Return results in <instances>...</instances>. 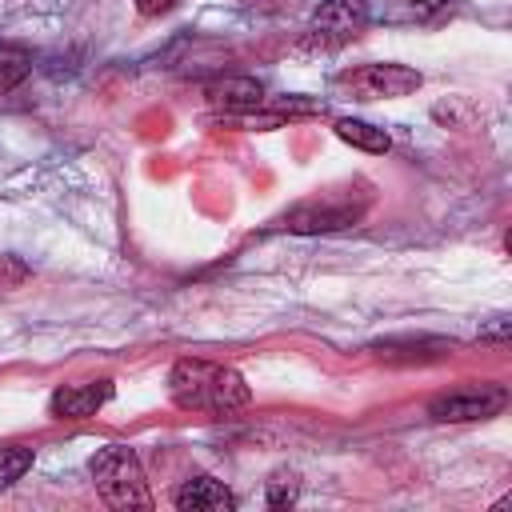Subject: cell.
<instances>
[{
    "instance_id": "obj_1",
    "label": "cell",
    "mask_w": 512,
    "mask_h": 512,
    "mask_svg": "<svg viewBox=\"0 0 512 512\" xmlns=\"http://www.w3.org/2000/svg\"><path fill=\"white\" fill-rule=\"evenodd\" d=\"M168 392L180 408L188 412H212V416H232L252 400L244 376L236 368L212 364V360H176L168 372Z\"/></svg>"
},
{
    "instance_id": "obj_2",
    "label": "cell",
    "mask_w": 512,
    "mask_h": 512,
    "mask_svg": "<svg viewBox=\"0 0 512 512\" xmlns=\"http://www.w3.org/2000/svg\"><path fill=\"white\" fill-rule=\"evenodd\" d=\"M368 212V192L360 188H340V192H320L308 200H296L292 208H284L272 228L292 232V236H324V232H340L360 224V216Z\"/></svg>"
},
{
    "instance_id": "obj_3",
    "label": "cell",
    "mask_w": 512,
    "mask_h": 512,
    "mask_svg": "<svg viewBox=\"0 0 512 512\" xmlns=\"http://www.w3.org/2000/svg\"><path fill=\"white\" fill-rule=\"evenodd\" d=\"M92 480L104 504L112 508H148V480H144V464L128 444H108L92 456Z\"/></svg>"
},
{
    "instance_id": "obj_4",
    "label": "cell",
    "mask_w": 512,
    "mask_h": 512,
    "mask_svg": "<svg viewBox=\"0 0 512 512\" xmlns=\"http://www.w3.org/2000/svg\"><path fill=\"white\" fill-rule=\"evenodd\" d=\"M504 404H508L504 384H464V388L436 396L428 404V416L436 424H472V420H488V416L504 412Z\"/></svg>"
},
{
    "instance_id": "obj_5",
    "label": "cell",
    "mask_w": 512,
    "mask_h": 512,
    "mask_svg": "<svg viewBox=\"0 0 512 512\" xmlns=\"http://www.w3.org/2000/svg\"><path fill=\"white\" fill-rule=\"evenodd\" d=\"M340 84L352 88L360 100H396V96L416 92V88L424 84V76H420L416 68H408V64L384 60V64H364V68L344 72Z\"/></svg>"
},
{
    "instance_id": "obj_6",
    "label": "cell",
    "mask_w": 512,
    "mask_h": 512,
    "mask_svg": "<svg viewBox=\"0 0 512 512\" xmlns=\"http://www.w3.org/2000/svg\"><path fill=\"white\" fill-rule=\"evenodd\" d=\"M112 380H88V384H60L48 396V412L56 420H88L112 400Z\"/></svg>"
},
{
    "instance_id": "obj_7",
    "label": "cell",
    "mask_w": 512,
    "mask_h": 512,
    "mask_svg": "<svg viewBox=\"0 0 512 512\" xmlns=\"http://www.w3.org/2000/svg\"><path fill=\"white\" fill-rule=\"evenodd\" d=\"M368 24V0H324L312 12V32L328 44L352 40L356 32H364Z\"/></svg>"
},
{
    "instance_id": "obj_8",
    "label": "cell",
    "mask_w": 512,
    "mask_h": 512,
    "mask_svg": "<svg viewBox=\"0 0 512 512\" xmlns=\"http://www.w3.org/2000/svg\"><path fill=\"white\" fill-rule=\"evenodd\" d=\"M372 352L384 364H432V360H444L452 352V340H440V336H388V340L372 344Z\"/></svg>"
},
{
    "instance_id": "obj_9",
    "label": "cell",
    "mask_w": 512,
    "mask_h": 512,
    "mask_svg": "<svg viewBox=\"0 0 512 512\" xmlns=\"http://www.w3.org/2000/svg\"><path fill=\"white\" fill-rule=\"evenodd\" d=\"M172 504L180 512H232L236 508V496L216 476H188L172 492Z\"/></svg>"
},
{
    "instance_id": "obj_10",
    "label": "cell",
    "mask_w": 512,
    "mask_h": 512,
    "mask_svg": "<svg viewBox=\"0 0 512 512\" xmlns=\"http://www.w3.org/2000/svg\"><path fill=\"white\" fill-rule=\"evenodd\" d=\"M208 104L212 108H224V112H256L264 108V84L252 80V76H220L204 88Z\"/></svg>"
},
{
    "instance_id": "obj_11",
    "label": "cell",
    "mask_w": 512,
    "mask_h": 512,
    "mask_svg": "<svg viewBox=\"0 0 512 512\" xmlns=\"http://www.w3.org/2000/svg\"><path fill=\"white\" fill-rule=\"evenodd\" d=\"M336 136L360 152H372V156H384L392 148V136L368 120H336Z\"/></svg>"
},
{
    "instance_id": "obj_12",
    "label": "cell",
    "mask_w": 512,
    "mask_h": 512,
    "mask_svg": "<svg viewBox=\"0 0 512 512\" xmlns=\"http://www.w3.org/2000/svg\"><path fill=\"white\" fill-rule=\"evenodd\" d=\"M32 72V52L24 44H0V96L24 84Z\"/></svg>"
},
{
    "instance_id": "obj_13",
    "label": "cell",
    "mask_w": 512,
    "mask_h": 512,
    "mask_svg": "<svg viewBox=\"0 0 512 512\" xmlns=\"http://www.w3.org/2000/svg\"><path fill=\"white\" fill-rule=\"evenodd\" d=\"M32 468V448L24 444H0V488L16 484Z\"/></svg>"
},
{
    "instance_id": "obj_14",
    "label": "cell",
    "mask_w": 512,
    "mask_h": 512,
    "mask_svg": "<svg viewBox=\"0 0 512 512\" xmlns=\"http://www.w3.org/2000/svg\"><path fill=\"white\" fill-rule=\"evenodd\" d=\"M296 496H300V480L292 472H276L268 480V488H264L268 508H288V504H296Z\"/></svg>"
},
{
    "instance_id": "obj_15",
    "label": "cell",
    "mask_w": 512,
    "mask_h": 512,
    "mask_svg": "<svg viewBox=\"0 0 512 512\" xmlns=\"http://www.w3.org/2000/svg\"><path fill=\"white\" fill-rule=\"evenodd\" d=\"M28 276H32V268H28L20 256H8V252H0V292H12V288H20Z\"/></svg>"
},
{
    "instance_id": "obj_16",
    "label": "cell",
    "mask_w": 512,
    "mask_h": 512,
    "mask_svg": "<svg viewBox=\"0 0 512 512\" xmlns=\"http://www.w3.org/2000/svg\"><path fill=\"white\" fill-rule=\"evenodd\" d=\"M452 0H408V8H416L420 16H432V12H440V8H448Z\"/></svg>"
},
{
    "instance_id": "obj_17",
    "label": "cell",
    "mask_w": 512,
    "mask_h": 512,
    "mask_svg": "<svg viewBox=\"0 0 512 512\" xmlns=\"http://www.w3.org/2000/svg\"><path fill=\"white\" fill-rule=\"evenodd\" d=\"M176 0H136V8L144 12V16H160V12H168Z\"/></svg>"
},
{
    "instance_id": "obj_18",
    "label": "cell",
    "mask_w": 512,
    "mask_h": 512,
    "mask_svg": "<svg viewBox=\"0 0 512 512\" xmlns=\"http://www.w3.org/2000/svg\"><path fill=\"white\" fill-rule=\"evenodd\" d=\"M504 336H508V320H496L492 328L480 332V340H504Z\"/></svg>"
}]
</instances>
